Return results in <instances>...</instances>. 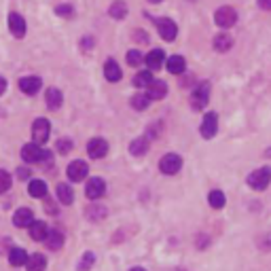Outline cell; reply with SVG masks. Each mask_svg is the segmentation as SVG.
Listing matches in <instances>:
<instances>
[{
  "instance_id": "6da1fadb",
  "label": "cell",
  "mask_w": 271,
  "mask_h": 271,
  "mask_svg": "<svg viewBox=\"0 0 271 271\" xmlns=\"http://www.w3.org/2000/svg\"><path fill=\"white\" fill-rule=\"evenodd\" d=\"M21 157H23V161L26 163H38V161H51V155L49 151H42L36 142H30V144H26L21 149Z\"/></svg>"
},
{
  "instance_id": "7a4b0ae2",
  "label": "cell",
  "mask_w": 271,
  "mask_h": 271,
  "mask_svg": "<svg viewBox=\"0 0 271 271\" xmlns=\"http://www.w3.org/2000/svg\"><path fill=\"white\" fill-rule=\"evenodd\" d=\"M248 187L254 191H265L271 182V169L269 167H261V169H254L252 174H248Z\"/></svg>"
},
{
  "instance_id": "3957f363",
  "label": "cell",
  "mask_w": 271,
  "mask_h": 271,
  "mask_svg": "<svg viewBox=\"0 0 271 271\" xmlns=\"http://www.w3.org/2000/svg\"><path fill=\"white\" fill-rule=\"evenodd\" d=\"M180 167H182V157L176 155V153H167L165 157H161V161H159V169H161L165 176L178 174Z\"/></svg>"
},
{
  "instance_id": "277c9868",
  "label": "cell",
  "mask_w": 271,
  "mask_h": 271,
  "mask_svg": "<svg viewBox=\"0 0 271 271\" xmlns=\"http://www.w3.org/2000/svg\"><path fill=\"white\" fill-rule=\"evenodd\" d=\"M199 132H202V136L206 140H212L214 136H216V132H218L216 112H208V115H204V121H202V125H199Z\"/></svg>"
},
{
  "instance_id": "5b68a950",
  "label": "cell",
  "mask_w": 271,
  "mask_h": 271,
  "mask_svg": "<svg viewBox=\"0 0 271 271\" xmlns=\"http://www.w3.org/2000/svg\"><path fill=\"white\" fill-rule=\"evenodd\" d=\"M49 134H51V125L47 119H36L32 123V138L36 144H45L49 140Z\"/></svg>"
},
{
  "instance_id": "8992f818",
  "label": "cell",
  "mask_w": 271,
  "mask_h": 271,
  "mask_svg": "<svg viewBox=\"0 0 271 271\" xmlns=\"http://www.w3.org/2000/svg\"><path fill=\"white\" fill-rule=\"evenodd\" d=\"M214 21H216V26H220V28H231L237 21V13L231 7H220L216 13H214Z\"/></svg>"
},
{
  "instance_id": "52a82bcc",
  "label": "cell",
  "mask_w": 271,
  "mask_h": 271,
  "mask_svg": "<svg viewBox=\"0 0 271 271\" xmlns=\"http://www.w3.org/2000/svg\"><path fill=\"white\" fill-rule=\"evenodd\" d=\"M157 30H159V34H161L163 40L172 42L176 38V34H178V26L172 19H169V17H159V19H157Z\"/></svg>"
},
{
  "instance_id": "ba28073f",
  "label": "cell",
  "mask_w": 271,
  "mask_h": 271,
  "mask_svg": "<svg viewBox=\"0 0 271 271\" xmlns=\"http://www.w3.org/2000/svg\"><path fill=\"white\" fill-rule=\"evenodd\" d=\"M208 100H210V85L208 83H202L199 87L193 91L191 95V106L195 110H202L206 104H208Z\"/></svg>"
},
{
  "instance_id": "9c48e42d",
  "label": "cell",
  "mask_w": 271,
  "mask_h": 271,
  "mask_svg": "<svg viewBox=\"0 0 271 271\" xmlns=\"http://www.w3.org/2000/svg\"><path fill=\"white\" fill-rule=\"evenodd\" d=\"M68 178L72 180V182H81V180H85L87 178V174H89V167H87V163L85 161H72L68 165Z\"/></svg>"
},
{
  "instance_id": "30bf717a",
  "label": "cell",
  "mask_w": 271,
  "mask_h": 271,
  "mask_svg": "<svg viewBox=\"0 0 271 271\" xmlns=\"http://www.w3.org/2000/svg\"><path fill=\"white\" fill-rule=\"evenodd\" d=\"M87 153L91 159H102V157L108 153V142L102 138H91L87 144Z\"/></svg>"
},
{
  "instance_id": "8fae6325",
  "label": "cell",
  "mask_w": 271,
  "mask_h": 271,
  "mask_svg": "<svg viewBox=\"0 0 271 271\" xmlns=\"http://www.w3.org/2000/svg\"><path fill=\"white\" fill-rule=\"evenodd\" d=\"M104 193H106V182L102 178H91L87 182V187H85V195L89 199H100L104 197Z\"/></svg>"
},
{
  "instance_id": "7c38bea8",
  "label": "cell",
  "mask_w": 271,
  "mask_h": 271,
  "mask_svg": "<svg viewBox=\"0 0 271 271\" xmlns=\"http://www.w3.org/2000/svg\"><path fill=\"white\" fill-rule=\"evenodd\" d=\"M9 30L17 38L26 36V19L19 15V13H9Z\"/></svg>"
},
{
  "instance_id": "4fadbf2b",
  "label": "cell",
  "mask_w": 271,
  "mask_h": 271,
  "mask_svg": "<svg viewBox=\"0 0 271 271\" xmlns=\"http://www.w3.org/2000/svg\"><path fill=\"white\" fill-rule=\"evenodd\" d=\"M34 223V214L30 208H19L15 212V216H13V225L19 227V229H23V227H30Z\"/></svg>"
},
{
  "instance_id": "5bb4252c",
  "label": "cell",
  "mask_w": 271,
  "mask_h": 271,
  "mask_svg": "<svg viewBox=\"0 0 271 271\" xmlns=\"http://www.w3.org/2000/svg\"><path fill=\"white\" fill-rule=\"evenodd\" d=\"M40 87H42V81H40L38 77H26V79L19 81V89H21L23 93H28V95L38 93Z\"/></svg>"
},
{
  "instance_id": "9a60e30c",
  "label": "cell",
  "mask_w": 271,
  "mask_h": 271,
  "mask_svg": "<svg viewBox=\"0 0 271 271\" xmlns=\"http://www.w3.org/2000/svg\"><path fill=\"white\" fill-rule=\"evenodd\" d=\"M47 235H49V229H47L45 220H34V223L30 225V237H32L34 241H45Z\"/></svg>"
},
{
  "instance_id": "2e32d148",
  "label": "cell",
  "mask_w": 271,
  "mask_h": 271,
  "mask_svg": "<svg viewBox=\"0 0 271 271\" xmlns=\"http://www.w3.org/2000/svg\"><path fill=\"white\" fill-rule=\"evenodd\" d=\"M163 62H165V55H163L161 49H153V51L146 55V58H144V64H146L151 70H159Z\"/></svg>"
},
{
  "instance_id": "e0dca14e",
  "label": "cell",
  "mask_w": 271,
  "mask_h": 271,
  "mask_svg": "<svg viewBox=\"0 0 271 271\" xmlns=\"http://www.w3.org/2000/svg\"><path fill=\"white\" fill-rule=\"evenodd\" d=\"M104 77H106L110 83H117V81H121L123 72H121V68H119V64H117L115 60H108V62L104 64Z\"/></svg>"
},
{
  "instance_id": "ac0fdd59",
  "label": "cell",
  "mask_w": 271,
  "mask_h": 271,
  "mask_svg": "<svg viewBox=\"0 0 271 271\" xmlns=\"http://www.w3.org/2000/svg\"><path fill=\"white\" fill-rule=\"evenodd\" d=\"M28 271H45L47 267V259H45V254H30L28 256V263H26Z\"/></svg>"
},
{
  "instance_id": "d6986e66",
  "label": "cell",
  "mask_w": 271,
  "mask_h": 271,
  "mask_svg": "<svg viewBox=\"0 0 271 271\" xmlns=\"http://www.w3.org/2000/svg\"><path fill=\"white\" fill-rule=\"evenodd\" d=\"M146 89H149L146 93H149L151 100H161V97H165V93H167V85H165L163 81H153Z\"/></svg>"
},
{
  "instance_id": "ffe728a7",
  "label": "cell",
  "mask_w": 271,
  "mask_h": 271,
  "mask_svg": "<svg viewBox=\"0 0 271 271\" xmlns=\"http://www.w3.org/2000/svg\"><path fill=\"white\" fill-rule=\"evenodd\" d=\"M165 66L172 75H180V72H184V68H187V62H184L182 55H172L169 60H165Z\"/></svg>"
},
{
  "instance_id": "44dd1931",
  "label": "cell",
  "mask_w": 271,
  "mask_h": 271,
  "mask_svg": "<svg viewBox=\"0 0 271 271\" xmlns=\"http://www.w3.org/2000/svg\"><path fill=\"white\" fill-rule=\"evenodd\" d=\"M212 45H214V49H216V51L225 53V51H229L233 47V38H231V34H216V36H214Z\"/></svg>"
},
{
  "instance_id": "7402d4cb",
  "label": "cell",
  "mask_w": 271,
  "mask_h": 271,
  "mask_svg": "<svg viewBox=\"0 0 271 271\" xmlns=\"http://www.w3.org/2000/svg\"><path fill=\"white\" fill-rule=\"evenodd\" d=\"M62 102H64V95H62L60 89H55V87L47 89V106H49L51 110H58V108L62 106Z\"/></svg>"
},
{
  "instance_id": "603a6c76",
  "label": "cell",
  "mask_w": 271,
  "mask_h": 271,
  "mask_svg": "<svg viewBox=\"0 0 271 271\" xmlns=\"http://www.w3.org/2000/svg\"><path fill=\"white\" fill-rule=\"evenodd\" d=\"M130 153L134 155V157H142L144 153H149V138H136L132 144H130Z\"/></svg>"
},
{
  "instance_id": "cb8c5ba5",
  "label": "cell",
  "mask_w": 271,
  "mask_h": 271,
  "mask_svg": "<svg viewBox=\"0 0 271 271\" xmlns=\"http://www.w3.org/2000/svg\"><path fill=\"white\" fill-rule=\"evenodd\" d=\"M9 263H11L13 267H21V265H26V263H28V254H26V250H21V248H13V250H9Z\"/></svg>"
},
{
  "instance_id": "d4e9b609",
  "label": "cell",
  "mask_w": 271,
  "mask_h": 271,
  "mask_svg": "<svg viewBox=\"0 0 271 271\" xmlns=\"http://www.w3.org/2000/svg\"><path fill=\"white\" fill-rule=\"evenodd\" d=\"M58 199L62 204H72L75 202V191H72V187H68L66 182H62V184H58Z\"/></svg>"
},
{
  "instance_id": "484cf974",
  "label": "cell",
  "mask_w": 271,
  "mask_h": 271,
  "mask_svg": "<svg viewBox=\"0 0 271 271\" xmlns=\"http://www.w3.org/2000/svg\"><path fill=\"white\" fill-rule=\"evenodd\" d=\"M47 246H49V250H60L62 246H64V233L62 231H51L49 235H47Z\"/></svg>"
},
{
  "instance_id": "4316f807",
  "label": "cell",
  "mask_w": 271,
  "mask_h": 271,
  "mask_svg": "<svg viewBox=\"0 0 271 271\" xmlns=\"http://www.w3.org/2000/svg\"><path fill=\"white\" fill-rule=\"evenodd\" d=\"M153 70H142V72H138L134 77V85L136 87H149V85L153 83Z\"/></svg>"
},
{
  "instance_id": "83f0119b",
  "label": "cell",
  "mask_w": 271,
  "mask_h": 271,
  "mask_svg": "<svg viewBox=\"0 0 271 271\" xmlns=\"http://www.w3.org/2000/svg\"><path fill=\"white\" fill-rule=\"evenodd\" d=\"M28 193H30L32 197H45L47 195V184L42 180H32L30 187H28Z\"/></svg>"
},
{
  "instance_id": "f1b7e54d",
  "label": "cell",
  "mask_w": 271,
  "mask_h": 271,
  "mask_svg": "<svg viewBox=\"0 0 271 271\" xmlns=\"http://www.w3.org/2000/svg\"><path fill=\"white\" fill-rule=\"evenodd\" d=\"M208 202H210V206H212L214 210H220V208H225L227 197H225V193H223V191H212Z\"/></svg>"
},
{
  "instance_id": "f546056e",
  "label": "cell",
  "mask_w": 271,
  "mask_h": 271,
  "mask_svg": "<svg viewBox=\"0 0 271 271\" xmlns=\"http://www.w3.org/2000/svg\"><path fill=\"white\" fill-rule=\"evenodd\" d=\"M149 104H151L149 93H138L132 97V108H136V110H144V108H149Z\"/></svg>"
},
{
  "instance_id": "4dcf8cb0",
  "label": "cell",
  "mask_w": 271,
  "mask_h": 271,
  "mask_svg": "<svg viewBox=\"0 0 271 271\" xmlns=\"http://www.w3.org/2000/svg\"><path fill=\"white\" fill-rule=\"evenodd\" d=\"M125 15H127V5L123 3V0H117V3L110 7V17H115V19H123Z\"/></svg>"
},
{
  "instance_id": "1f68e13d",
  "label": "cell",
  "mask_w": 271,
  "mask_h": 271,
  "mask_svg": "<svg viewBox=\"0 0 271 271\" xmlns=\"http://www.w3.org/2000/svg\"><path fill=\"white\" fill-rule=\"evenodd\" d=\"M93 263H95L93 252H85L83 259H81V263H79V271H89V269L93 267Z\"/></svg>"
},
{
  "instance_id": "d6a6232c",
  "label": "cell",
  "mask_w": 271,
  "mask_h": 271,
  "mask_svg": "<svg viewBox=\"0 0 271 271\" xmlns=\"http://www.w3.org/2000/svg\"><path fill=\"white\" fill-rule=\"evenodd\" d=\"M85 214H87V216H89L91 220H100L102 216H106V208H102V206H97V204H95V206H91Z\"/></svg>"
},
{
  "instance_id": "836d02e7",
  "label": "cell",
  "mask_w": 271,
  "mask_h": 271,
  "mask_svg": "<svg viewBox=\"0 0 271 271\" xmlns=\"http://www.w3.org/2000/svg\"><path fill=\"white\" fill-rule=\"evenodd\" d=\"M142 62H144V58H142V53L132 49V51H127V64L130 66H140Z\"/></svg>"
},
{
  "instance_id": "e575fe53",
  "label": "cell",
  "mask_w": 271,
  "mask_h": 271,
  "mask_svg": "<svg viewBox=\"0 0 271 271\" xmlns=\"http://www.w3.org/2000/svg\"><path fill=\"white\" fill-rule=\"evenodd\" d=\"M9 187H11V176H9V172H5V169H0V193L9 191Z\"/></svg>"
},
{
  "instance_id": "d590c367",
  "label": "cell",
  "mask_w": 271,
  "mask_h": 271,
  "mask_svg": "<svg viewBox=\"0 0 271 271\" xmlns=\"http://www.w3.org/2000/svg\"><path fill=\"white\" fill-rule=\"evenodd\" d=\"M70 149H72V142H70V140H66V138H64V140H60V142H58V151H60L62 155H66Z\"/></svg>"
},
{
  "instance_id": "8d00e7d4",
  "label": "cell",
  "mask_w": 271,
  "mask_h": 271,
  "mask_svg": "<svg viewBox=\"0 0 271 271\" xmlns=\"http://www.w3.org/2000/svg\"><path fill=\"white\" fill-rule=\"evenodd\" d=\"M55 13H58V15H72V7H70V5H60L58 9H55Z\"/></svg>"
},
{
  "instance_id": "74e56055",
  "label": "cell",
  "mask_w": 271,
  "mask_h": 271,
  "mask_svg": "<svg viewBox=\"0 0 271 271\" xmlns=\"http://www.w3.org/2000/svg\"><path fill=\"white\" fill-rule=\"evenodd\" d=\"M134 38H138L140 42H146V40H149V38H146V32H142V30L134 32Z\"/></svg>"
},
{
  "instance_id": "f35d334b",
  "label": "cell",
  "mask_w": 271,
  "mask_h": 271,
  "mask_svg": "<svg viewBox=\"0 0 271 271\" xmlns=\"http://www.w3.org/2000/svg\"><path fill=\"white\" fill-rule=\"evenodd\" d=\"M259 7L263 11H271V0H259Z\"/></svg>"
},
{
  "instance_id": "ab89813d",
  "label": "cell",
  "mask_w": 271,
  "mask_h": 271,
  "mask_svg": "<svg viewBox=\"0 0 271 271\" xmlns=\"http://www.w3.org/2000/svg\"><path fill=\"white\" fill-rule=\"evenodd\" d=\"M28 176H30V169H26V167H21V169H19V178L23 180V178H28Z\"/></svg>"
},
{
  "instance_id": "60d3db41",
  "label": "cell",
  "mask_w": 271,
  "mask_h": 271,
  "mask_svg": "<svg viewBox=\"0 0 271 271\" xmlns=\"http://www.w3.org/2000/svg\"><path fill=\"white\" fill-rule=\"evenodd\" d=\"M7 91V81L3 79V77H0V95H3Z\"/></svg>"
},
{
  "instance_id": "b9f144b4",
  "label": "cell",
  "mask_w": 271,
  "mask_h": 271,
  "mask_svg": "<svg viewBox=\"0 0 271 271\" xmlns=\"http://www.w3.org/2000/svg\"><path fill=\"white\" fill-rule=\"evenodd\" d=\"M130 271H146V269H142V267H134V269H130Z\"/></svg>"
},
{
  "instance_id": "7bdbcfd3",
  "label": "cell",
  "mask_w": 271,
  "mask_h": 271,
  "mask_svg": "<svg viewBox=\"0 0 271 271\" xmlns=\"http://www.w3.org/2000/svg\"><path fill=\"white\" fill-rule=\"evenodd\" d=\"M149 3H153V5H159V3H161V0H149Z\"/></svg>"
},
{
  "instance_id": "ee69618b",
  "label": "cell",
  "mask_w": 271,
  "mask_h": 271,
  "mask_svg": "<svg viewBox=\"0 0 271 271\" xmlns=\"http://www.w3.org/2000/svg\"><path fill=\"white\" fill-rule=\"evenodd\" d=\"M267 157H271V149H269V151H267Z\"/></svg>"
}]
</instances>
